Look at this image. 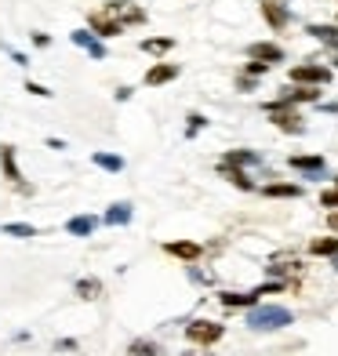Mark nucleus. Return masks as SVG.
<instances>
[{"label": "nucleus", "instance_id": "nucleus-3", "mask_svg": "<svg viewBox=\"0 0 338 356\" xmlns=\"http://www.w3.org/2000/svg\"><path fill=\"white\" fill-rule=\"evenodd\" d=\"M291 80H295V84H305V88H320V84H328V80H331V70L305 62V66H295L291 70Z\"/></svg>", "mask_w": 338, "mask_h": 356}, {"label": "nucleus", "instance_id": "nucleus-9", "mask_svg": "<svg viewBox=\"0 0 338 356\" xmlns=\"http://www.w3.org/2000/svg\"><path fill=\"white\" fill-rule=\"evenodd\" d=\"M269 117H273V124H277L280 131H291V135L302 131V117L295 109H269Z\"/></svg>", "mask_w": 338, "mask_h": 356}, {"label": "nucleus", "instance_id": "nucleus-2", "mask_svg": "<svg viewBox=\"0 0 338 356\" xmlns=\"http://www.w3.org/2000/svg\"><path fill=\"white\" fill-rule=\"evenodd\" d=\"M186 338H189V342H197V346H211V342L222 338V323H215V320H193L186 327Z\"/></svg>", "mask_w": 338, "mask_h": 356}, {"label": "nucleus", "instance_id": "nucleus-20", "mask_svg": "<svg viewBox=\"0 0 338 356\" xmlns=\"http://www.w3.org/2000/svg\"><path fill=\"white\" fill-rule=\"evenodd\" d=\"M127 356H164L160 353L156 342H146V338H135L131 346H127Z\"/></svg>", "mask_w": 338, "mask_h": 356}, {"label": "nucleus", "instance_id": "nucleus-4", "mask_svg": "<svg viewBox=\"0 0 338 356\" xmlns=\"http://www.w3.org/2000/svg\"><path fill=\"white\" fill-rule=\"evenodd\" d=\"M106 11H109L120 26H142V22H146V11L135 8V4H124V0H113V4H106Z\"/></svg>", "mask_w": 338, "mask_h": 356}, {"label": "nucleus", "instance_id": "nucleus-10", "mask_svg": "<svg viewBox=\"0 0 338 356\" xmlns=\"http://www.w3.org/2000/svg\"><path fill=\"white\" fill-rule=\"evenodd\" d=\"M248 55H251L255 62H266V66H273V62L284 58V47H280V44H251Z\"/></svg>", "mask_w": 338, "mask_h": 356}, {"label": "nucleus", "instance_id": "nucleus-22", "mask_svg": "<svg viewBox=\"0 0 338 356\" xmlns=\"http://www.w3.org/2000/svg\"><path fill=\"white\" fill-rule=\"evenodd\" d=\"M222 175L230 178L233 186H240V189H255V182H251V178H248L244 171H240V168H230V164H222Z\"/></svg>", "mask_w": 338, "mask_h": 356}, {"label": "nucleus", "instance_id": "nucleus-5", "mask_svg": "<svg viewBox=\"0 0 338 356\" xmlns=\"http://www.w3.org/2000/svg\"><path fill=\"white\" fill-rule=\"evenodd\" d=\"M88 26H91L99 37H117L120 29H124V26H120L117 19H113V15H109L106 8H102V11H91V15H88Z\"/></svg>", "mask_w": 338, "mask_h": 356}, {"label": "nucleus", "instance_id": "nucleus-23", "mask_svg": "<svg viewBox=\"0 0 338 356\" xmlns=\"http://www.w3.org/2000/svg\"><path fill=\"white\" fill-rule=\"evenodd\" d=\"M8 236H19V240H29V236H37L33 225H26V222H8V225H0Z\"/></svg>", "mask_w": 338, "mask_h": 356}, {"label": "nucleus", "instance_id": "nucleus-8", "mask_svg": "<svg viewBox=\"0 0 338 356\" xmlns=\"http://www.w3.org/2000/svg\"><path fill=\"white\" fill-rule=\"evenodd\" d=\"M262 19H266L273 29H284L287 22H291V15H287V8L277 4V0H262Z\"/></svg>", "mask_w": 338, "mask_h": 356}, {"label": "nucleus", "instance_id": "nucleus-19", "mask_svg": "<svg viewBox=\"0 0 338 356\" xmlns=\"http://www.w3.org/2000/svg\"><path fill=\"white\" fill-rule=\"evenodd\" d=\"M171 47H175L171 37H150V40H142V51H146V55H168Z\"/></svg>", "mask_w": 338, "mask_h": 356}, {"label": "nucleus", "instance_id": "nucleus-18", "mask_svg": "<svg viewBox=\"0 0 338 356\" xmlns=\"http://www.w3.org/2000/svg\"><path fill=\"white\" fill-rule=\"evenodd\" d=\"M259 153H248V149H233V153H225L222 164H230V168H244V164H259Z\"/></svg>", "mask_w": 338, "mask_h": 356}, {"label": "nucleus", "instance_id": "nucleus-26", "mask_svg": "<svg viewBox=\"0 0 338 356\" xmlns=\"http://www.w3.org/2000/svg\"><path fill=\"white\" fill-rule=\"evenodd\" d=\"M259 298H262L259 291H248V295H222V305H230V309H233V305H255Z\"/></svg>", "mask_w": 338, "mask_h": 356}, {"label": "nucleus", "instance_id": "nucleus-25", "mask_svg": "<svg viewBox=\"0 0 338 356\" xmlns=\"http://www.w3.org/2000/svg\"><path fill=\"white\" fill-rule=\"evenodd\" d=\"M309 251H313V254H331V258H335V254H338V240H335V236H320V240H313V244H309Z\"/></svg>", "mask_w": 338, "mask_h": 356}, {"label": "nucleus", "instance_id": "nucleus-30", "mask_svg": "<svg viewBox=\"0 0 338 356\" xmlns=\"http://www.w3.org/2000/svg\"><path fill=\"white\" fill-rule=\"evenodd\" d=\"M26 91H29V95H37V99H47V95H51L44 84H26Z\"/></svg>", "mask_w": 338, "mask_h": 356}, {"label": "nucleus", "instance_id": "nucleus-12", "mask_svg": "<svg viewBox=\"0 0 338 356\" xmlns=\"http://www.w3.org/2000/svg\"><path fill=\"white\" fill-rule=\"evenodd\" d=\"M95 225H99V218H95V215H73V218L66 222V229H70L73 236H91Z\"/></svg>", "mask_w": 338, "mask_h": 356}, {"label": "nucleus", "instance_id": "nucleus-31", "mask_svg": "<svg viewBox=\"0 0 338 356\" xmlns=\"http://www.w3.org/2000/svg\"><path fill=\"white\" fill-rule=\"evenodd\" d=\"M266 70H269L266 62H251V66H248V73H251V76H259V73H266Z\"/></svg>", "mask_w": 338, "mask_h": 356}, {"label": "nucleus", "instance_id": "nucleus-15", "mask_svg": "<svg viewBox=\"0 0 338 356\" xmlns=\"http://www.w3.org/2000/svg\"><path fill=\"white\" fill-rule=\"evenodd\" d=\"M91 160H95V168H102L109 175H120L124 171V156H117V153H95Z\"/></svg>", "mask_w": 338, "mask_h": 356}, {"label": "nucleus", "instance_id": "nucleus-21", "mask_svg": "<svg viewBox=\"0 0 338 356\" xmlns=\"http://www.w3.org/2000/svg\"><path fill=\"white\" fill-rule=\"evenodd\" d=\"M305 33H313L316 40H324V44H331V47H338V26H309Z\"/></svg>", "mask_w": 338, "mask_h": 356}, {"label": "nucleus", "instance_id": "nucleus-33", "mask_svg": "<svg viewBox=\"0 0 338 356\" xmlns=\"http://www.w3.org/2000/svg\"><path fill=\"white\" fill-rule=\"evenodd\" d=\"M33 44L37 47H47V44H51V37H47V33H33Z\"/></svg>", "mask_w": 338, "mask_h": 356}, {"label": "nucleus", "instance_id": "nucleus-29", "mask_svg": "<svg viewBox=\"0 0 338 356\" xmlns=\"http://www.w3.org/2000/svg\"><path fill=\"white\" fill-rule=\"evenodd\" d=\"M320 204H324V207H338V189H328V193H320Z\"/></svg>", "mask_w": 338, "mask_h": 356}, {"label": "nucleus", "instance_id": "nucleus-1", "mask_svg": "<svg viewBox=\"0 0 338 356\" xmlns=\"http://www.w3.org/2000/svg\"><path fill=\"white\" fill-rule=\"evenodd\" d=\"M287 323H291V313L280 309V305H262V309H255L248 316V327H255V331H280Z\"/></svg>", "mask_w": 338, "mask_h": 356}, {"label": "nucleus", "instance_id": "nucleus-6", "mask_svg": "<svg viewBox=\"0 0 338 356\" xmlns=\"http://www.w3.org/2000/svg\"><path fill=\"white\" fill-rule=\"evenodd\" d=\"M266 269L273 273V277H302V262L295 254H273Z\"/></svg>", "mask_w": 338, "mask_h": 356}, {"label": "nucleus", "instance_id": "nucleus-16", "mask_svg": "<svg viewBox=\"0 0 338 356\" xmlns=\"http://www.w3.org/2000/svg\"><path fill=\"white\" fill-rule=\"evenodd\" d=\"M127 222H131V204H127V200L113 204L106 211V225H127Z\"/></svg>", "mask_w": 338, "mask_h": 356}, {"label": "nucleus", "instance_id": "nucleus-14", "mask_svg": "<svg viewBox=\"0 0 338 356\" xmlns=\"http://www.w3.org/2000/svg\"><path fill=\"white\" fill-rule=\"evenodd\" d=\"M77 298H84V302H99V298H102V284L95 280V277L77 280Z\"/></svg>", "mask_w": 338, "mask_h": 356}, {"label": "nucleus", "instance_id": "nucleus-28", "mask_svg": "<svg viewBox=\"0 0 338 356\" xmlns=\"http://www.w3.org/2000/svg\"><path fill=\"white\" fill-rule=\"evenodd\" d=\"M204 124H207V120L200 117V113H189V131H186V135L193 138V135H197V131H200V127H204Z\"/></svg>", "mask_w": 338, "mask_h": 356}, {"label": "nucleus", "instance_id": "nucleus-11", "mask_svg": "<svg viewBox=\"0 0 338 356\" xmlns=\"http://www.w3.org/2000/svg\"><path fill=\"white\" fill-rule=\"evenodd\" d=\"M175 76H179V66H175V62H156V66L146 73V84L160 88V84H168V80H175Z\"/></svg>", "mask_w": 338, "mask_h": 356}, {"label": "nucleus", "instance_id": "nucleus-27", "mask_svg": "<svg viewBox=\"0 0 338 356\" xmlns=\"http://www.w3.org/2000/svg\"><path fill=\"white\" fill-rule=\"evenodd\" d=\"M262 193L266 197H302V186H284L280 182V186H266Z\"/></svg>", "mask_w": 338, "mask_h": 356}, {"label": "nucleus", "instance_id": "nucleus-7", "mask_svg": "<svg viewBox=\"0 0 338 356\" xmlns=\"http://www.w3.org/2000/svg\"><path fill=\"white\" fill-rule=\"evenodd\" d=\"M164 251L175 254V258H182V262H197V258L204 254V248L193 244V240H171V244H164Z\"/></svg>", "mask_w": 338, "mask_h": 356}, {"label": "nucleus", "instance_id": "nucleus-13", "mask_svg": "<svg viewBox=\"0 0 338 356\" xmlns=\"http://www.w3.org/2000/svg\"><path fill=\"white\" fill-rule=\"evenodd\" d=\"M73 44H80V47H88V55H95V58H106V47L95 40L88 29H73Z\"/></svg>", "mask_w": 338, "mask_h": 356}, {"label": "nucleus", "instance_id": "nucleus-35", "mask_svg": "<svg viewBox=\"0 0 338 356\" xmlns=\"http://www.w3.org/2000/svg\"><path fill=\"white\" fill-rule=\"evenodd\" d=\"M335 269H338V254H335Z\"/></svg>", "mask_w": 338, "mask_h": 356}, {"label": "nucleus", "instance_id": "nucleus-17", "mask_svg": "<svg viewBox=\"0 0 338 356\" xmlns=\"http://www.w3.org/2000/svg\"><path fill=\"white\" fill-rule=\"evenodd\" d=\"M0 168H4V175L11 178V182H19V168H15V145H0Z\"/></svg>", "mask_w": 338, "mask_h": 356}, {"label": "nucleus", "instance_id": "nucleus-24", "mask_svg": "<svg viewBox=\"0 0 338 356\" xmlns=\"http://www.w3.org/2000/svg\"><path fill=\"white\" fill-rule=\"evenodd\" d=\"M291 168H298V171H324V156H291Z\"/></svg>", "mask_w": 338, "mask_h": 356}, {"label": "nucleus", "instance_id": "nucleus-32", "mask_svg": "<svg viewBox=\"0 0 338 356\" xmlns=\"http://www.w3.org/2000/svg\"><path fill=\"white\" fill-rule=\"evenodd\" d=\"M8 51H11V58H15V62H19V66H29V58H26L22 51H15V47H8Z\"/></svg>", "mask_w": 338, "mask_h": 356}, {"label": "nucleus", "instance_id": "nucleus-34", "mask_svg": "<svg viewBox=\"0 0 338 356\" xmlns=\"http://www.w3.org/2000/svg\"><path fill=\"white\" fill-rule=\"evenodd\" d=\"M328 225H331V229L338 233V211H331V215H328Z\"/></svg>", "mask_w": 338, "mask_h": 356}, {"label": "nucleus", "instance_id": "nucleus-36", "mask_svg": "<svg viewBox=\"0 0 338 356\" xmlns=\"http://www.w3.org/2000/svg\"><path fill=\"white\" fill-rule=\"evenodd\" d=\"M335 182H338V178H335Z\"/></svg>", "mask_w": 338, "mask_h": 356}]
</instances>
